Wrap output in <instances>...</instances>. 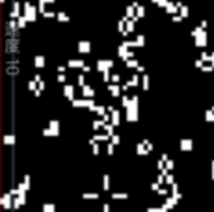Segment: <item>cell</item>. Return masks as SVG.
Returning <instances> with one entry per match:
<instances>
[{"label": "cell", "instance_id": "cell-24", "mask_svg": "<svg viewBox=\"0 0 214 212\" xmlns=\"http://www.w3.org/2000/svg\"><path fill=\"white\" fill-rule=\"evenodd\" d=\"M102 132H106V134L112 138V134H116V127H114L112 123H106V125L102 127Z\"/></svg>", "mask_w": 214, "mask_h": 212}, {"label": "cell", "instance_id": "cell-21", "mask_svg": "<svg viewBox=\"0 0 214 212\" xmlns=\"http://www.w3.org/2000/svg\"><path fill=\"white\" fill-rule=\"evenodd\" d=\"M119 123H121V112H119V110H114V112H112V125H114V127H119Z\"/></svg>", "mask_w": 214, "mask_h": 212}, {"label": "cell", "instance_id": "cell-13", "mask_svg": "<svg viewBox=\"0 0 214 212\" xmlns=\"http://www.w3.org/2000/svg\"><path fill=\"white\" fill-rule=\"evenodd\" d=\"M108 91H110V95H112V97H121L123 88H121L119 84H114V82H112V84L108 86Z\"/></svg>", "mask_w": 214, "mask_h": 212}, {"label": "cell", "instance_id": "cell-43", "mask_svg": "<svg viewBox=\"0 0 214 212\" xmlns=\"http://www.w3.org/2000/svg\"><path fill=\"white\" fill-rule=\"evenodd\" d=\"M160 186H162V184H160V183H157V181H155V183H151V190H153V192H157Z\"/></svg>", "mask_w": 214, "mask_h": 212}, {"label": "cell", "instance_id": "cell-15", "mask_svg": "<svg viewBox=\"0 0 214 212\" xmlns=\"http://www.w3.org/2000/svg\"><path fill=\"white\" fill-rule=\"evenodd\" d=\"M106 125V121L102 119V117H97V119H93V123H91V129L95 130V132H99V130H102V127Z\"/></svg>", "mask_w": 214, "mask_h": 212}, {"label": "cell", "instance_id": "cell-36", "mask_svg": "<svg viewBox=\"0 0 214 212\" xmlns=\"http://www.w3.org/2000/svg\"><path fill=\"white\" fill-rule=\"evenodd\" d=\"M110 142H112L114 145H119V143H121V136H119V134H112V138H110Z\"/></svg>", "mask_w": 214, "mask_h": 212}, {"label": "cell", "instance_id": "cell-46", "mask_svg": "<svg viewBox=\"0 0 214 212\" xmlns=\"http://www.w3.org/2000/svg\"><path fill=\"white\" fill-rule=\"evenodd\" d=\"M212 179H214V160H212Z\"/></svg>", "mask_w": 214, "mask_h": 212}, {"label": "cell", "instance_id": "cell-32", "mask_svg": "<svg viewBox=\"0 0 214 212\" xmlns=\"http://www.w3.org/2000/svg\"><path fill=\"white\" fill-rule=\"evenodd\" d=\"M142 88H143V89H145V91H147V89H149V76H147V74H145V73H143V74H142Z\"/></svg>", "mask_w": 214, "mask_h": 212}, {"label": "cell", "instance_id": "cell-31", "mask_svg": "<svg viewBox=\"0 0 214 212\" xmlns=\"http://www.w3.org/2000/svg\"><path fill=\"white\" fill-rule=\"evenodd\" d=\"M157 194H158L160 197H168V196H170L171 192H170V188H166V186H160V188L157 190Z\"/></svg>", "mask_w": 214, "mask_h": 212}, {"label": "cell", "instance_id": "cell-11", "mask_svg": "<svg viewBox=\"0 0 214 212\" xmlns=\"http://www.w3.org/2000/svg\"><path fill=\"white\" fill-rule=\"evenodd\" d=\"M28 20H32V19H35V7L30 4V2H26L24 4V13H22Z\"/></svg>", "mask_w": 214, "mask_h": 212}, {"label": "cell", "instance_id": "cell-3", "mask_svg": "<svg viewBox=\"0 0 214 212\" xmlns=\"http://www.w3.org/2000/svg\"><path fill=\"white\" fill-rule=\"evenodd\" d=\"M143 15V7L140 6V4H130L129 7H127V17L130 19H136V17H142Z\"/></svg>", "mask_w": 214, "mask_h": 212}, {"label": "cell", "instance_id": "cell-7", "mask_svg": "<svg viewBox=\"0 0 214 212\" xmlns=\"http://www.w3.org/2000/svg\"><path fill=\"white\" fill-rule=\"evenodd\" d=\"M0 205H2V209H4V210H11V209H13V197L9 196V192H6V194L2 196Z\"/></svg>", "mask_w": 214, "mask_h": 212}, {"label": "cell", "instance_id": "cell-29", "mask_svg": "<svg viewBox=\"0 0 214 212\" xmlns=\"http://www.w3.org/2000/svg\"><path fill=\"white\" fill-rule=\"evenodd\" d=\"M34 65H35L37 69H43V67H45V58H43V56H35Z\"/></svg>", "mask_w": 214, "mask_h": 212}, {"label": "cell", "instance_id": "cell-33", "mask_svg": "<svg viewBox=\"0 0 214 212\" xmlns=\"http://www.w3.org/2000/svg\"><path fill=\"white\" fill-rule=\"evenodd\" d=\"M130 101H132V97H129V95H121V106H123V108H127V106L130 104Z\"/></svg>", "mask_w": 214, "mask_h": 212}, {"label": "cell", "instance_id": "cell-12", "mask_svg": "<svg viewBox=\"0 0 214 212\" xmlns=\"http://www.w3.org/2000/svg\"><path fill=\"white\" fill-rule=\"evenodd\" d=\"M179 149H181V151H192V149H194V142H192L190 138H183V140L179 142Z\"/></svg>", "mask_w": 214, "mask_h": 212}, {"label": "cell", "instance_id": "cell-27", "mask_svg": "<svg viewBox=\"0 0 214 212\" xmlns=\"http://www.w3.org/2000/svg\"><path fill=\"white\" fill-rule=\"evenodd\" d=\"M125 63H127V67H129V69H138V67H140V63H138V60H136V58H129Z\"/></svg>", "mask_w": 214, "mask_h": 212}, {"label": "cell", "instance_id": "cell-44", "mask_svg": "<svg viewBox=\"0 0 214 212\" xmlns=\"http://www.w3.org/2000/svg\"><path fill=\"white\" fill-rule=\"evenodd\" d=\"M56 17H58L60 20H67V15H65L63 11H60V13H56Z\"/></svg>", "mask_w": 214, "mask_h": 212}, {"label": "cell", "instance_id": "cell-34", "mask_svg": "<svg viewBox=\"0 0 214 212\" xmlns=\"http://www.w3.org/2000/svg\"><path fill=\"white\" fill-rule=\"evenodd\" d=\"M84 74H86V73H80V74H78V78H76V84H78L80 88H84V86H86V76H84Z\"/></svg>", "mask_w": 214, "mask_h": 212}, {"label": "cell", "instance_id": "cell-10", "mask_svg": "<svg viewBox=\"0 0 214 212\" xmlns=\"http://www.w3.org/2000/svg\"><path fill=\"white\" fill-rule=\"evenodd\" d=\"M177 203H179V199H177V197H173V196H168V197H164V203H162V207H164L166 210L170 212L171 209H173V207H175V205H177Z\"/></svg>", "mask_w": 214, "mask_h": 212}, {"label": "cell", "instance_id": "cell-17", "mask_svg": "<svg viewBox=\"0 0 214 212\" xmlns=\"http://www.w3.org/2000/svg\"><path fill=\"white\" fill-rule=\"evenodd\" d=\"M82 95H84L86 99H93V97H95V89H93L91 86H88V84H86V86L82 88Z\"/></svg>", "mask_w": 214, "mask_h": 212}, {"label": "cell", "instance_id": "cell-26", "mask_svg": "<svg viewBox=\"0 0 214 212\" xmlns=\"http://www.w3.org/2000/svg\"><path fill=\"white\" fill-rule=\"evenodd\" d=\"M41 212H56V205L54 203H43L41 205Z\"/></svg>", "mask_w": 214, "mask_h": 212}, {"label": "cell", "instance_id": "cell-38", "mask_svg": "<svg viewBox=\"0 0 214 212\" xmlns=\"http://www.w3.org/2000/svg\"><path fill=\"white\" fill-rule=\"evenodd\" d=\"M106 153H108V155H110V156H112V155H114V153H116V145H114V143H112V142H110V143H108V145H106Z\"/></svg>", "mask_w": 214, "mask_h": 212}, {"label": "cell", "instance_id": "cell-5", "mask_svg": "<svg viewBox=\"0 0 214 212\" xmlns=\"http://www.w3.org/2000/svg\"><path fill=\"white\" fill-rule=\"evenodd\" d=\"M54 4V0H39V7H41V13L45 15V17H50V15H56L52 9H50V6Z\"/></svg>", "mask_w": 214, "mask_h": 212}, {"label": "cell", "instance_id": "cell-6", "mask_svg": "<svg viewBox=\"0 0 214 212\" xmlns=\"http://www.w3.org/2000/svg\"><path fill=\"white\" fill-rule=\"evenodd\" d=\"M112 67H114V61H112V60H99V61H97V71H101V73L112 71Z\"/></svg>", "mask_w": 214, "mask_h": 212}, {"label": "cell", "instance_id": "cell-1", "mask_svg": "<svg viewBox=\"0 0 214 212\" xmlns=\"http://www.w3.org/2000/svg\"><path fill=\"white\" fill-rule=\"evenodd\" d=\"M138 102H140V101H138V97L134 95V97H132V101H130V104L125 108V110H127L125 117H127V121H129V123H136V121H138V117H140V114H138Z\"/></svg>", "mask_w": 214, "mask_h": 212}, {"label": "cell", "instance_id": "cell-16", "mask_svg": "<svg viewBox=\"0 0 214 212\" xmlns=\"http://www.w3.org/2000/svg\"><path fill=\"white\" fill-rule=\"evenodd\" d=\"M78 52H82V54L91 52V43H89V41H80V43H78Z\"/></svg>", "mask_w": 214, "mask_h": 212}, {"label": "cell", "instance_id": "cell-2", "mask_svg": "<svg viewBox=\"0 0 214 212\" xmlns=\"http://www.w3.org/2000/svg\"><path fill=\"white\" fill-rule=\"evenodd\" d=\"M41 132H43V136H54V138L60 136V121L58 119H50L48 127H45Z\"/></svg>", "mask_w": 214, "mask_h": 212}, {"label": "cell", "instance_id": "cell-4", "mask_svg": "<svg viewBox=\"0 0 214 212\" xmlns=\"http://www.w3.org/2000/svg\"><path fill=\"white\" fill-rule=\"evenodd\" d=\"M132 28H134V20H132V19L129 20V17H127V19L119 20V32H121V34H125V35H127L129 32L132 34Z\"/></svg>", "mask_w": 214, "mask_h": 212}, {"label": "cell", "instance_id": "cell-45", "mask_svg": "<svg viewBox=\"0 0 214 212\" xmlns=\"http://www.w3.org/2000/svg\"><path fill=\"white\" fill-rule=\"evenodd\" d=\"M102 212H110V205H108V203L102 205Z\"/></svg>", "mask_w": 214, "mask_h": 212}, {"label": "cell", "instance_id": "cell-20", "mask_svg": "<svg viewBox=\"0 0 214 212\" xmlns=\"http://www.w3.org/2000/svg\"><path fill=\"white\" fill-rule=\"evenodd\" d=\"M91 112H95V114H97L99 117H104V115L108 114V110H106V106H102V104H97V106H95V108H93Z\"/></svg>", "mask_w": 214, "mask_h": 212}, {"label": "cell", "instance_id": "cell-9", "mask_svg": "<svg viewBox=\"0 0 214 212\" xmlns=\"http://www.w3.org/2000/svg\"><path fill=\"white\" fill-rule=\"evenodd\" d=\"M22 205H26V192H20V194L13 199V210H19Z\"/></svg>", "mask_w": 214, "mask_h": 212}, {"label": "cell", "instance_id": "cell-14", "mask_svg": "<svg viewBox=\"0 0 214 212\" xmlns=\"http://www.w3.org/2000/svg\"><path fill=\"white\" fill-rule=\"evenodd\" d=\"M63 95H65V99L73 101V99H75V86H71V84H65V86H63Z\"/></svg>", "mask_w": 214, "mask_h": 212}, {"label": "cell", "instance_id": "cell-8", "mask_svg": "<svg viewBox=\"0 0 214 212\" xmlns=\"http://www.w3.org/2000/svg\"><path fill=\"white\" fill-rule=\"evenodd\" d=\"M95 142H97V143H104V142H110V136H108L106 132H95V134H93V138L89 140V145H91V143H95Z\"/></svg>", "mask_w": 214, "mask_h": 212}, {"label": "cell", "instance_id": "cell-42", "mask_svg": "<svg viewBox=\"0 0 214 212\" xmlns=\"http://www.w3.org/2000/svg\"><path fill=\"white\" fill-rule=\"evenodd\" d=\"M56 80H58L60 84H63V82L67 80V78H65V73H58V76H56Z\"/></svg>", "mask_w": 214, "mask_h": 212}, {"label": "cell", "instance_id": "cell-47", "mask_svg": "<svg viewBox=\"0 0 214 212\" xmlns=\"http://www.w3.org/2000/svg\"><path fill=\"white\" fill-rule=\"evenodd\" d=\"M212 110H214V106H212Z\"/></svg>", "mask_w": 214, "mask_h": 212}, {"label": "cell", "instance_id": "cell-18", "mask_svg": "<svg viewBox=\"0 0 214 212\" xmlns=\"http://www.w3.org/2000/svg\"><path fill=\"white\" fill-rule=\"evenodd\" d=\"M136 155H138V156H147V155H149V151L145 149L143 142H138V143H136Z\"/></svg>", "mask_w": 214, "mask_h": 212}, {"label": "cell", "instance_id": "cell-22", "mask_svg": "<svg viewBox=\"0 0 214 212\" xmlns=\"http://www.w3.org/2000/svg\"><path fill=\"white\" fill-rule=\"evenodd\" d=\"M110 197H112V199H117V201H123V199H129V194H127V192H112Z\"/></svg>", "mask_w": 214, "mask_h": 212}, {"label": "cell", "instance_id": "cell-30", "mask_svg": "<svg viewBox=\"0 0 214 212\" xmlns=\"http://www.w3.org/2000/svg\"><path fill=\"white\" fill-rule=\"evenodd\" d=\"M102 190H110V175L108 173L102 175Z\"/></svg>", "mask_w": 214, "mask_h": 212}, {"label": "cell", "instance_id": "cell-28", "mask_svg": "<svg viewBox=\"0 0 214 212\" xmlns=\"http://www.w3.org/2000/svg\"><path fill=\"white\" fill-rule=\"evenodd\" d=\"M13 143H15V136H13V134H4V145L9 147V145H13Z\"/></svg>", "mask_w": 214, "mask_h": 212}, {"label": "cell", "instance_id": "cell-39", "mask_svg": "<svg viewBox=\"0 0 214 212\" xmlns=\"http://www.w3.org/2000/svg\"><path fill=\"white\" fill-rule=\"evenodd\" d=\"M173 183H175V177H173L171 173H166V184H168V186H171Z\"/></svg>", "mask_w": 214, "mask_h": 212}, {"label": "cell", "instance_id": "cell-35", "mask_svg": "<svg viewBox=\"0 0 214 212\" xmlns=\"http://www.w3.org/2000/svg\"><path fill=\"white\" fill-rule=\"evenodd\" d=\"M145 212H168L164 207H147Z\"/></svg>", "mask_w": 214, "mask_h": 212}, {"label": "cell", "instance_id": "cell-23", "mask_svg": "<svg viewBox=\"0 0 214 212\" xmlns=\"http://www.w3.org/2000/svg\"><path fill=\"white\" fill-rule=\"evenodd\" d=\"M140 80H142V76H140V73H134V74L130 76V80H129L127 84H129L130 88H134V86H138V84H140Z\"/></svg>", "mask_w": 214, "mask_h": 212}, {"label": "cell", "instance_id": "cell-40", "mask_svg": "<svg viewBox=\"0 0 214 212\" xmlns=\"http://www.w3.org/2000/svg\"><path fill=\"white\" fill-rule=\"evenodd\" d=\"M205 119L207 121H214V110H207L205 112Z\"/></svg>", "mask_w": 214, "mask_h": 212}, {"label": "cell", "instance_id": "cell-25", "mask_svg": "<svg viewBox=\"0 0 214 212\" xmlns=\"http://www.w3.org/2000/svg\"><path fill=\"white\" fill-rule=\"evenodd\" d=\"M101 196L97 194V192H84L82 194V199H89V201H93V199H99Z\"/></svg>", "mask_w": 214, "mask_h": 212}, {"label": "cell", "instance_id": "cell-19", "mask_svg": "<svg viewBox=\"0 0 214 212\" xmlns=\"http://www.w3.org/2000/svg\"><path fill=\"white\" fill-rule=\"evenodd\" d=\"M86 63H84V60H69V63H67V67H71V69H82Z\"/></svg>", "mask_w": 214, "mask_h": 212}, {"label": "cell", "instance_id": "cell-37", "mask_svg": "<svg viewBox=\"0 0 214 212\" xmlns=\"http://www.w3.org/2000/svg\"><path fill=\"white\" fill-rule=\"evenodd\" d=\"M91 153H93V155H99V153H101V143H97V142L91 143Z\"/></svg>", "mask_w": 214, "mask_h": 212}, {"label": "cell", "instance_id": "cell-41", "mask_svg": "<svg viewBox=\"0 0 214 212\" xmlns=\"http://www.w3.org/2000/svg\"><path fill=\"white\" fill-rule=\"evenodd\" d=\"M110 80H112L114 84H119V82H121V76H119L117 73H112V78H110Z\"/></svg>", "mask_w": 214, "mask_h": 212}]
</instances>
